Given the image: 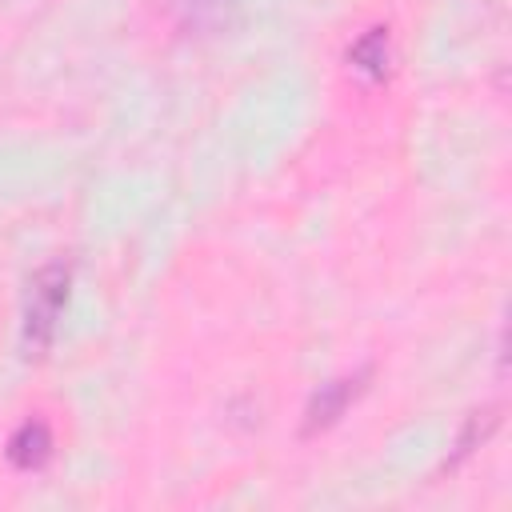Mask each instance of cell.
Listing matches in <instances>:
<instances>
[{"label":"cell","instance_id":"cell-1","mask_svg":"<svg viewBox=\"0 0 512 512\" xmlns=\"http://www.w3.org/2000/svg\"><path fill=\"white\" fill-rule=\"evenodd\" d=\"M68 284H72V272L60 260L56 264H44L32 276L28 304H24V348H28V356H40L52 344L56 320H60L64 300H68Z\"/></svg>","mask_w":512,"mask_h":512},{"label":"cell","instance_id":"cell-2","mask_svg":"<svg viewBox=\"0 0 512 512\" xmlns=\"http://www.w3.org/2000/svg\"><path fill=\"white\" fill-rule=\"evenodd\" d=\"M364 380H368V368L360 372H348V376H336L328 384H320V392L308 400V412H304V432H320L328 424H336L344 416V408L364 392Z\"/></svg>","mask_w":512,"mask_h":512},{"label":"cell","instance_id":"cell-3","mask_svg":"<svg viewBox=\"0 0 512 512\" xmlns=\"http://www.w3.org/2000/svg\"><path fill=\"white\" fill-rule=\"evenodd\" d=\"M4 452H8L12 468H20V472H36V468H44L48 456H52L48 424H44V420H24V424L12 432V440H8Z\"/></svg>","mask_w":512,"mask_h":512},{"label":"cell","instance_id":"cell-4","mask_svg":"<svg viewBox=\"0 0 512 512\" xmlns=\"http://www.w3.org/2000/svg\"><path fill=\"white\" fill-rule=\"evenodd\" d=\"M352 64L364 68V72H372L376 80L388 76V32H384V28H372V32L352 48Z\"/></svg>","mask_w":512,"mask_h":512}]
</instances>
